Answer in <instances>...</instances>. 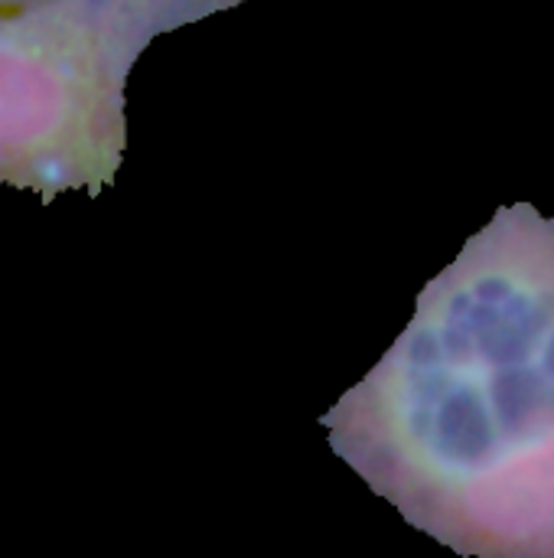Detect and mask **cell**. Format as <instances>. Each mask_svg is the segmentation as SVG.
Here are the masks:
<instances>
[{
  "label": "cell",
  "instance_id": "1",
  "mask_svg": "<svg viewBox=\"0 0 554 558\" xmlns=\"http://www.w3.org/2000/svg\"><path fill=\"white\" fill-rule=\"evenodd\" d=\"M405 523L477 558H554V216L503 206L323 415Z\"/></svg>",
  "mask_w": 554,
  "mask_h": 558
},
{
  "label": "cell",
  "instance_id": "2",
  "mask_svg": "<svg viewBox=\"0 0 554 558\" xmlns=\"http://www.w3.org/2000/svg\"><path fill=\"white\" fill-rule=\"evenodd\" d=\"M147 36L111 0L0 7V183L52 203L108 190Z\"/></svg>",
  "mask_w": 554,
  "mask_h": 558
},
{
  "label": "cell",
  "instance_id": "3",
  "mask_svg": "<svg viewBox=\"0 0 554 558\" xmlns=\"http://www.w3.org/2000/svg\"><path fill=\"white\" fill-rule=\"evenodd\" d=\"M147 39L170 33L176 26L196 23L209 13L232 10L242 0H111Z\"/></svg>",
  "mask_w": 554,
  "mask_h": 558
},
{
  "label": "cell",
  "instance_id": "4",
  "mask_svg": "<svg viewBox=\"0 0 554 558\" xmlns=\"http://www.w3.org/2000/svg\"><path fill=\"white\" fill-rule=\"evenodd\" d=\"M7 3H33V0H0V7H7Z\"/></svg>",
  "mask_w": 554,
  "mask_h": 558
}]
</instances>
